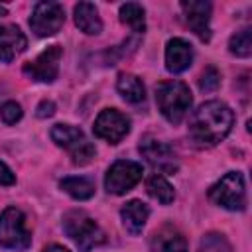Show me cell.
<instances>
[{
    "instance_id": "d6986e66",
    "label": "cell",
    "mask_w": 252,
    "mask_h": 252,
    "mask_svg": "<svg viewBox=\"0 0 252 252\" xmlns=\"http://www.w3.org/2000/svg\"><path fill=\"white\" fill-rule=\"evenodd\" d=\"M59 185L65 193H69L73 199H79V201L91 199L94 195V183L87 177H65Z\"/></svg>"
},
{
    "instance_id": "9c48e42d",
    "label": "cell",
    "mask_w": 252,
    "mask_h": 252,
    "mask_svg": "<svg viewBox=\"0 0 252 252\" xmlns=\"http://www.w3.org/2000/svg\"><path fill=\"white\" fill-rule=\"evenodd\" d=\"M63 49L61 45H49L43 49L33 61H28L24 65V73L39 83H53L59 73V61H61Z\"/></svg>"
},
{
    "instance_id": "d4e9b609",
    "label": "cell",
    "mask_w": 252,
    "mask_h": 252,
    "mask_svg": "<svg viewBox=\"0 0 252 252\" xmlns=\"http://www.w3.org/2000/svg\"><path fill=\"white\" fill-rule=\"evenodd\" d=\"M0 118H2L6 124H16V122L22 118V108H20V104H18V102H12V100L4 102V104L0 106Z\"/></svg>"
},
{
    "instance_id": "ba28073f",
    "label": "cell",
    "mask_w": 252,
    "mask_h": 252,
    "mask_svg": "<svg viewBox=\"0 0 252 252\" xmlns=\"http://www.w3.org/2000/svg\"><path fill=\"white\" fill-rule=\"evenodd\" d=\"M142 173H144L142 165L136 161H126V159L114 161L104 177V187L108 193L122 195L142 179Z\"/></svg>"
},
{
    "instance_id": "7402d4cb",
    "label": "cell",
    "mask_w": 252,
    "mask_h": 252,
    "mask_svg": "<svg viewBox=\"0 0 252 252\" xmlns=\"http://www.w3.org/2000/svg\"><path fill=\"white\" fill-rule=\"evenodd\" d=\"M230 51L238 57H248L252 53V32L250 28H244L240 32H236L232 37H230V43H228Z\"/></svg>"
},
{
    "instance_id": "4316f807",
    "label": "cell",
    "mask_w": 252,
    "mask_h": 252,
    "mask_svg": "<svg viewBox=\"0 0 252 252\" xmlns=\"http://www.w3.org/2000/svg\"><path fill=\"white\" fill-rule=\"evenodd\" d=\"M14 181H16V177H14L12 169L0 161V185H12Z\"/></svg>"
},
{
    "instance_id": "2e32d148",
    "label": "cell",
    "mask_w": 252,
    "mask_h": 252,
    "mask_svg": "<svg viewBox=\"0 0 252 252\" xmlns=\"http://www.w3.org/2000/svg\"><path fill=\"white\" fill-rule=\"evenodd\" d=\"M120 215H122V222H124L126 230L136 236V234L142 232V228H144V224H146V220H148L150 209H148L146 203L134 199V201H128V203L122 207Z\"/></svg>"
},
{
    "instance_id": "44dd1931",
    "label": "cell",
    "mask_w": 252,
    "mask_h": 252,
    "mask_svg": "<svg viewBox=\"0 0 252 252\" xmlns=\"http://www.w3.org/2000/svg\"><path fill=\"white\" fill-rule=\"evenodd\" d=\"M146 189H148V193H150L156 201H159L161 205H169V203L173 201V197H175L173 187H171V185L167 183V179L161 177V175H150L148 181H146Z\"/></svg>"
},
{
    "instance_id": "5b68a950",
    "label": "cell",
    "mask_w": 252,
    "mask_h": 252,
    "mask_svg": "<svg viewBox=\"0 0 252 252\" xmlns=\"http://www.w3.org/2000/svg\"><path fill=\"white\" fill-rule=\"evenodd\" d=\"M209 197L213 203L228 211H242L246 207V189L242 175L238 171H228L209 189Z\"/></svg>"
},
{
    "instance_id": "52a82bcc",
    "label": "cell",
    "mask_w": 252,
    "mask_h": 252,
    "mask_svg": "<svg viewBox=\"0 0 252 252\" xmlns=\"http://www.w3.org/2000/svg\"><path fill=\"white\" fill-rule=\"evenodd\" d=\"M65 22V10L59 2H39L35 4L32 18H30V26L32 32L39 37H47L53 35L61 30Z\"/></svg>"
},
{
    "instance_id": "4fadbf2b",
    "label": "cell",
    "mask_w": 252,
    "mask_h": 252,
    "mask_svg": "<svg viewBox=\"0 0 252 252\" xmlns=\"http://www.w3.org/2000/svg\"><path fill=\"white\" fill-rule=\"evenodd\" d=\"M28 45L26 35L18 26L0 24V61L10 63L16 59L18 53H22Z\"/></svg>"
},
{
    "instance_id": "3957f363",
    "label": "cell",
    "mask_w": 252,
    "mask_h": 252,
    "mask_svg": "<svg viewBox=\"0 0 252 252\" xmlns=\"http://www.w3.org/2000/svg\"><path fill=\"white\" fill-rule=\"evenodd\" d=\"M63 230L65 234L77 244L81 252H89L94 246L104 242V232L98 224L83 211H71L63 217Z\"/></svg>"
},
{
    "instance_id": "603a6c76",
    "label": "cell",
    "mask_w": 252,
    "mask_h": 252,
    "mask_svg": "<svg viewBox=\"0 0 252 252\" xmlns=\"http://www.w3.org/2000/svg\"><path fill=\"white\" fill-rule=\"evenodd\" d=\"M199 252H232V248L222 234L211 232V234L203 236V240L199 244Z\"/></svg>"
},
{
    "instance_id": "9a60e30c",
    "label": "cell",
    "mask_w": 252,
    "mask_h": 252,
    "mask_svg": "<svg viewBox=\"0 0 252 252\" xmlns=\"http://www.w3.org/2000/svg\"><path fill=\"white\" fill-rule=\"evenodd\" d=\"M150 252H187V242L179 230L163 226L152 234Z\"/></svg>"
},
{
    "instance_id": "8992f818",
    "label": "cell",
    "mask_w": 252,
    "mask_h": 252,
    "mask_svg": "<svg viewBox=\"0 0 252 252\" xmlns=\"http://www.w3.org/2000/svg\"><path fill=\"white\" fill-rule=\"evenodd\" d=\"M32 244V234L26 228V219L20 209L8 207L0 215V246L8 250H26Z\"/></svg>"
},
{
    "instance_id": "ac0fdd59",
    "label": "cell",
    "mask_w": 252,
    "mask_h": 252,
    "mask_svg": "<svg viewBox=\"0 0 252 252\" xmlns=\"http://www.w3.org/2000/svg\"><path fill=\"white\" fill-rule=\"evenodd\" d=\"M116 89L120 93V96L132 104H138L146 98V89H144V83L136 77V75H130V73H122L118 75V81H116Z\"/></svg>"
},
{
    "instance_id": "484cf974",
    "label": "cell",
    "mask_w": 252,
    "mask_h": 252,
    "mask_svg": "<svg viewBox=\"0 0 252 252\" xmlns=\"http://www.w3.org/2000/svg\"><path fill=\"white\" fill-rule=\"evenodd\" d=\"M53 112H55V104L51 100H41L37 104V112L35 114L39 118H49V116H53Z\"/></svg>"
},
{
    "instance_id": "cb8c5ba5",
    "label": "cell",
    "mask_w": 252,
    "mask_h": 252,
    "mask_svg": "<svg viewBox=\"0 0 252 252\" xmlns=\"http://www.w3.org/2000/svg\"><path fill=\"white\" fill-rule=\"evenodd\" d=\"M219 85H220V73H219L213 65L207 67V69L203 71L201 79H199V89H201L203 93H213V91L219 89Z\"/></svg>"
},
{
    "instance_id": "e0dca14e",
    "label": "cell",
    "mask_w": 252,
    "mask_h": 252,
    "mask_svg": "<svg viewBox=\"0 0 252 252\" xmlns=\"http://www.w3.org/2000/svg\"><path fill=\"white\" fill-rule=\"evenodd\" d=\"M75 24L79 26L81 32L89 35H96L102 32V22L98 16V10L91 2H79L75 6Z\"/></svg>"
},
{
    "instance_id": "6da1fadb",
    "label": "cell",
    "mask_w": 252,
    "mask_h": 252,
    "mask_svg": "<svg viewBox=\"0 0 252 252\" xmlns=\"http://www.w3.org/2000/svg\"><path fill=\"white\" fill-rule=\"evenodd\" d=\"M234 122L232 110L220 100L201 104L189 122V136L197 146H215L226 138Z\"/></svg>"
},
{
    "instance_id": "83f0119b",
    "label": "cell",
    "mask_w": 252,
    "mask_h": 252,
    "mask_svg": "<svg viewBox=\"0 0 252 252\" xmlns=\"http://www.w3.org/2000/svg\"><path fill=\"white\" fill-rule=\"evenodd\" d=\"M43 252H69V250L63 248V246H59V244H51V246L43 248Z\"/></svg>"
},
{
    "instance_id": "ffe728a7",
    "label": "cell",
    "mask_w": 252,
    "mask_h": 252,
    "mask_svg": "<svg viewBox=\"0 0 252 252\" xmlns=\"http://www.w3.org/2000/svg\"><path fill=\"white\" fill-rule=\"evenodd\" d=\"M120 20H122V24L130 26L134 33H144V30H146L144 8L136 2H128V4L120 6Z\"/></svg>"
},
{
    "instance_id": "5bb4252c",
    "label": "cell",
    "mask_w": 252,
    "mask_h": 252,
    "mask_svg": "<svg viewBox=\"0 0 252 252\" xmlns=\"http://www.w3.org/2000/svg\"><path fill=\"white\" fill-rule=\"evenodd\" d=\"M193 61V49L191 45L181 39V37H173L167 41L165 47V67L171 73H181L185 71Z\"/></svg>"
},
{
    "instance_id": "7a4b0ae2",
    "label": "cell",
    "mask_w": 252,
    "mask_h": 252,
    "mask_svg": "<svg viewBox=\"0 0 252 252\" xmlns=\"http://www.w3.org/2000/svg\"><path fill=\"white\" fill-rule=\"evenodd\" d=\"M156 102L159 112L171 124H179L191 108V91L181 81H163L156 87Z\"/></svg>"
},
{
    "instance_id": "30bf717a",
    "label": "cell",
    "mask_w": 252,
    "mask_h": 252,
    "mask_svg": "<svg viewBox=\"0 0 252 252\" xmlns=\"http://www.w3.org/2000/svg\"><path fill=\"white\" fill-rule=\"evenodd\" d=\"M128 130H130V120L114 108L102 110L94 120V134L110 144H118L128 134Z\"/></svg>"
},
{
    "instance_id": "277c9868",
    "label": "cell",
    "mask_w": 252,
    "mask_h": 252,
    "mask_svg": "<svg viewBox=\"0 0 252 252\" xmlns=\"http://www.w3.org/2000/svg\"><path fill=\"white\" fill-rule=\"evenodd\" d=\"M51 138L57 146L65 148L71 154L73 163H77V165H85L94 158V146L87 140L83 130H79L77 126L55 124L51 128Z\"/></svg>"
},
{
    "instance_id": "7c38bea8",
    "label": "cell",
    "mask_w": 252,
    "mask_h": 252,
    "mask_svg": "<svg viewBox=\"0 0 252 252\" xmlns=\"http://www.w3.org/2000/svg\"><path fill=\"white\" fill-rule=\"evenodd\" d=\"M181 10H183V18L185 24L203 39L209 41L211 39V30H209V20H211V4L209 2H181Z\"/></svg>"
},
{
    "instance_id": "8fae6325",
    "label": "cell",
    "mask_w": 252,
    "mask_h": 252,
    "mask_svg": "<svg viewBox=\"0 0 252 252\" xmlns=\"http://www.w3.org/2000/svg\"><path fill=\"white\" fill-rule=\"evenodd\" d=\"M140 154L161 173H173L177 171V159L175 154L171 150V146H167L161 140L156 138H144L140 144Z\"/></svg>"
}]
</instances>
